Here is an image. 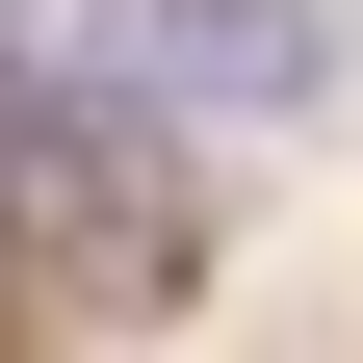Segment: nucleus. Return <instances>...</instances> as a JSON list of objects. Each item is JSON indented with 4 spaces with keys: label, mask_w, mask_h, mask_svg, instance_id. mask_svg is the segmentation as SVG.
<instances>
[{
    "label": "nucleus",
    "mask_w": 363,
    "mask_h": 363,
    "mask_svg": "<svg viewBox=\"0 0 363 363\" xmlns=\"http://www.w3.org/2000/svg\"><path fill=\"white\" fill-rule=\"evenodd\" d=\"M130 78H156L182 130H337V0H130Z\"/></svg>",
    "instance_id": "1"
},
{
    "label": "nucleus",
    "mask_w": 363,
    "mask_h": 363,
    "mask_svg": "<svg viewBox=\"0 0 363 363\" xmlns=\"http://www.w3.org/2000/svg\"><path fill=\"white\" fill-rule=\"evenodd\" d=\"M26 52H52V0H0V78H26Z\"/></svg>",
    "instance_id": "2"
}]
</instances>
